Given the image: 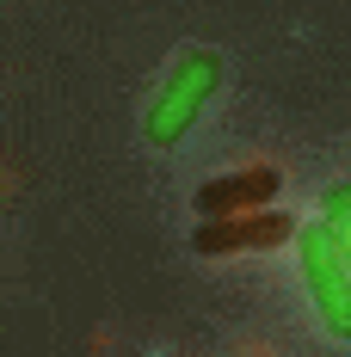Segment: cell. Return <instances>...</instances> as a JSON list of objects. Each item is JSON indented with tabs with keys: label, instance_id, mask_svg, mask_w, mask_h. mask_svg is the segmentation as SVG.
Returning a JSON list of instances; mask_svg holds the SVG:
<instances>
[{
	"label": "cell",
	"instance_id": "4",
	"mask_svg": "<svg viewBox=\"0 0 351 357\" xmlns=\"http://www.w3.org/2000/svg\"><path fill=\"white\" fill-rule=\"evenodd\" d=\"M283 178L271 173V167H241V173H222L210 178V185H197V215L204 222H222V215H253L265 210L271 197H278Z\"/></svg>",
	"mask_w": 351,
	"mask_h": 357
},
{
	"label": "cell",
	"instance_id": "1",
	"mask_svg": "<svg viewBox=\"0 0 351 357\" xmlns=\"http://www.w3.org/2000/svg\"><path fill=\"white\" fill-rule=\"evenodd\" d=\"M216 86H222V56L216 50H185L173 68H167V80L154 86V99H148V117H142L148 142L154 148L185 142V130L204 117V105L216 99Z\"/></svg>",
	"mask_w": 351,
	"mask_h": 357
},
{
	"label": "cell",
	"instance_id": "2",
	"mask_svg": "<svg viewBox=\"0 0 351 357\" xmlns=\"http://www.w3.org/2000/svg\"><path fill=\"white\" fill-rule=\"evenodd\" d=\"M296 265H302V278H308V302H315L320 326H327L339 345H351V265H345V247L333 241L327 222L296 228Z\"/></svg>",
	"mask_w": 351,
	"mask_h": 357
},
{
	"label": "cell",
	"instance_id": "5",
	"mask_svg": "<svg viewBox=\"0 0 351 357\" xmlns=\"http://www.w3.org/2000/svg\"><path fill=\"white\" fill-rule=\"evenodd\" d=\"M320 222L333 228V241L345 247V265H351V178H333L320 191Z\"/></svg>",
	"mask_w": 351,
	"mask_h": 357
},
{
	"label": "cell",
	"instance_id": "3",
	"mask_svg": "<svg viewBox=\"0 0 351 357\" xmlns=\"http://www.w3.org/2000/svg\"><path fill=\"white\" fill-rule=\"evenodd\" d=\"M290 215L283 210H253V215H222V222H204L197 234H191V247L216 259V252H246V247H283L290 241Z\"/></svg>",
	"mask_w": 351,
	"mask_h": 357
}]
</instances>
